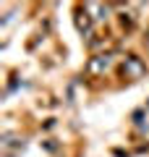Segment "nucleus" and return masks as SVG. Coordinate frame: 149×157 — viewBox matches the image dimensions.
Instances as JSON below:
<instances>
[{
	"mask_svg": "<svg viewBox=\"0 0 149 157\" xmlns=\"http://www.w3.org/2000/svg\"><path fill=\"white\" fill-rule=\"evenodd\" d=\"M147 47H149V37H147Z\"/></svg>",
	"mask_w": 149,
	"mask_h": 157,
	"instance_id": "4",
	"label": "nucleus"
},
{
	"mask_svg": "<svg viewBox=\"0 0 149 157\" xmlns=\"http://www.w3.org/2000/svg\"><path fill=\"white\" fill-rule=\"evenodd\" d=\"M123 76L131 78V81H139V78H144V73H147V63L141 60V58L136 55H126L123 58Z\"/></svg>",
	"mask_w": 149,
	"mask_h": 157,
	"instance_id": "2",
	"label": "nucleus"
},
{
	"mask_svg": "<svg viewBox=\"0 0 149 157\" xmlns=\"http://www.w3.org/2000/svg\"><path fill=\"white\" fill-rule=\"evenodd\" d=\"M76 29L81 34H89L92 32V16H89V6H76Z\"/></svg>",
	"mask_w": 149,
	"mask_h": 157,
	"instance_id": "3",
	"label": "nucleus"
},
{
	"mask_svg": "<svg viewBox=\"0 0 149 157\" xmlns=\"http://www.w3.org/2000/svg\"><path fill=\"white\" fill-rule=\"evenodd\" d=\"M113 63H115V55H113V52H102V55H94L92 60L86 63V76H92V78L102 76V73H107V71L113 68Z\"/></svg>",
	"mask_w": 149,
	"mask_h": 157,
	"instance_id": "1",
	"label": "nucleus"
}]
</instances>
